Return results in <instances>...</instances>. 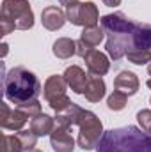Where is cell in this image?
Wrapping results in <instances>:
<instances>
[{
	"mask_svg": "<svg viewBox=\"0 0 151 152\" xmlns=\"http://www.w3.org/2000/svg\"><path fill=\"white\" fill-rule=\"evenodd\" d=\"M96 152H151V134L135 126L109 129L103 133Z\"/></svg>",
	"mask_w": 151,
	"mask_h": 152,
	"instance_id": "cell-1",
	"label": "cell"
},
{
	"mask_svg": "<svg viewBox=\"0 0 151 152\" xmlns=\"http://www.w3.org/2000/svg\"><path fill=\"white\" fill-rule=\"evenodd\" d=\"M4 92L7 101L18 106L21 103L38 99V96L43 92V87L32 71L23 66H16L4 76Z\"/></svg>",
	"mask_w": 151,
	"mask_h": 152,
	"instance_id": "cell-2",
	"label": "cell"
},
{
	"mask_svg": "<svg viewBox=\"0 0 151 152\" xmlns=\"http://www.w3.org/2000/svg\"><path fill=\"white\" fill-rule=\"evenodd\" d=\"M103 124L98 118V115L84 110L78 120V138L76 143L82 151H93L98 147L101 136H103Z\"/></svg>",
	"mask_w": 151,
	"mask_h": 152,
	"instance_id": "cell-3",
	"label": "cell"
},
{
	"mask_svg": "<svg viewBox=\"0 0 151 152\" xmlns=\"http://www.w3.org/2000/svg\"><path fill=\"white\" fill-rule=\"evenodd\" d=\"M0 18L9 20L16 30H29L34 27V11L29 0H4Z\"/></svg>",
	"mask_w": 151,
	"mask_h": 152,
	"instance_id": "cell-4",
	"label": "cell"
},
{
	"mask_svg": "<svg viewBox=\"0 0 151 152\" xmlns=\"http://www.w3.org/2000/svg\"><path fill=\"white\" fill-rule=\"evenodd\" d=\"M66 18L76 27H94L100 21V11L94 2H76L66 7Z\"/></svg>",
	"mask_w": 151,
	"mask_h": 152,
	"instance_id": "cell-5",
	"label": "cell"
},
{
	"mask_svg": "<svg viewBox=\"0 0 151 152\" xmlns=\"http://www.w3.org/2000/svg\"><path fill=\"white\" fill-rule=\"evenodd\" d=\"M133 32V30H132ZM132 32H107V53L114 60H121L126 57V51L132 46Z\"/></svg>",
	"mask_w": 151,
	"mask_h": 152,
	"instance_id": "cell-6",
	"label": "cell"
},
{
	"mask_svg": "<svg viewBox=\"0 0 151 152\" xmlns=\"http://www.w3.org/2000/svg\"><path fill=\"white\" fill-rule=\"evenodd\" d=\"M29 117L21 110H11L7 103H0V126L5 131H21L27 124Z\"/></svg>",
	"mask_w": 151,
	"mask_h": 152,
	"instance_id": "cell-7",
	"label": "cell"
},
{
	"mask_svg": "<svg viewBox=\"0 0 151 152\" xmlns=\"http://www.w3.org/2000/svg\"><path fill=\"white\" fill-rule=\"evenodd\" d=\"M101 27L107 32H132L133 27H135V21H132L124 12L117 11V12H110V14H105L101 16Z\"/></svg>",
	"mask_w": 151,
	"mask_h": 152,
	"instance_id": "cell-8",
	"label": "cell"
},
{
	"mask_svg": "<svg viewBox=\"0 0 151 152\" xmlns=\"http://www.w3.org/2000/svg\"><path fill=\"white\" fill-rule=\"evenodd\" d=\"M84 62L87 66V71L93 76H105L110 69V60L103 51H98L96 48L89 50L84 57Z\"/></svg>",
	"mask_w": 151,
	"mask_h": 152,
	"instance_id": "cell-9",
	"label": "cell"
},
{
	"mask_svg": "<svg viewBox=\"0 0 151 152\" xmlns=\"http://www.w3.org/2000/svg\"><path fill=\"white\" fill-rule=\"evenodd\" d=\"M50 145L55 152H73L75 151V140L71 136V127L57 126L50 134Z\"/></svg>",
	"mask_w": 151,
	"mask_h": 152,
	"instance_id": "cell-10",
	"label": "cell"
},
{
	"mask_svg": "<svg viewBox=\"0 0 151 152\" xmlns=\"http://www.w3.org/2000/svg\"><path fill=\"white\" fill-rule=\"evenodd\" d=\"M128 51H151V25L150 23H135L133 32H132V46H130Z\"/></svg>",
	"mask_w": 151,
	"mask_h": 152,
	"instance_id": "cell-11",
	"label": "cell"
},
{
	"mask_svg": "<svg viewBox=\"0 0 151 152\" xmlns=\"http://www.w3.org/2000/svg\"><path fill=\"white\" fill-rule=\"evenodd\" d=\"M66 21H68L66 12H64L61 7H57V5H48V7H44L43 12H41V23H43V27H44L46 30H50V32H55V30L62 28Z\"/></svg>",
	"mask_w": 151,
	"mask_h": 152,
	"instance_id": "cell-12",
	"label": "cell"
},
{
	"mask_svg": "<svg viewBox=\"0 0 151 152\" xmlns=\"http://www.w3.org/2000/svg\"><path fill=\"white\" fill-rule=\"evenodd\" d=\"M64 78L68 81V87L75 94H84L85 92V87H87V83L91 80V76L87 75L80 66H70V67H66Z\"/></svg>",
	"mask_w": 151,
	"mask_h": 152,
	"instance_id": "cell-13",
	"label": "cell"
},
{
	"mask_svg": "<svg viewBox=\"0 0 151 152\" xmlns=\"http://www.w3.org/2000/svg\"><path fill=\"white\" fill-rule=\"evenodd\" d=\"M66 90H68V81H66L64 75H52L48 76V80L43 85V97L48 103L55 97L66 96Z\"/></svg>",
	"mask_w": 151,
	"mask_h": 152,
	"instance_id": "cell-14",
	"label": "cell"
},
{
	"mask_svg": "<svg viewBox=\"0 0 151 152\" xmlns=\"http://www.w3.org/2000/svg\"><path fill=\"white\" fill-rule=\"evenodd\" d=\"M139 87H141V81H139L137 75L132 73V71H121L114 80V88L123 92V94H126L128 97L135 96L139 92Z\"/></svg>",
	"mask_w": 151,
	"mask_h": 152,
	"instance_id": "cell-15",
	"label": "cell"
},
{
	"mask_svg": "<svg viewBox=\"0 0 151 152\" xmlns=\"http://www.w3.org/2000/svg\"><path fill=\"white\" fill-rule=\"evenodd\" d=\"M105 92H107V85H105L103 78L101 76H91L84 96L89 103H100L105 97Z\"/></svg>",
	"mask_w": 151,
	"mask_h": 152,
	"instance_id": "cell-16",
	"label": "cell"
},
{
	"mask_svg": "<svg viewBox=\"0 0 151 152\" xmlns=\"http://www.w3.org/2000/svg\"><path fill=\"white\" fill-rule=\"evenodd\" d=\"M84 112V108H80L78 104L71 103L66 110L55 113V124L57 126H64V127H73L78 126V120H80V115Z\"/></svg>",
	"mask_w": 151,
	"mask_h": 152,
	"instance_id": "cell-17",
	"label": "cell"
},
{
	"mask_svg": "<svg viewBox=\"0 0 151 152\" xmlns=\"http://www.w3.org/2000/svg\"><path fill=\"white\" fill-rule=\"evenodd\" d=\"M55 129V118L46 113H39L30 120V131H34L38 136H50Z\"/></svg>",
	"mask_w": 151,
	"mask_h": 152,
	"instance_id": "cell-18",
	"label": "cell"
},
{
	"mask_svg": "<svg viewBox=\"0 0 151 152\" xmlns=\"http://www.w3.org/2000/svg\"><path fill=\"white\" fill-rule=\"evenodd\" d=\"M52 51L61 60L71 58L73 55H76V41H73V39H70V37H59L53 42Z\"/></svg>",
	"mask_w": 151,
	"mask_h": 152,
	"instance_id": "cell-19",
	"label": "cell"
},
{
	"mask_svg": "<svg viewBox=\"0 0 151 152\" xmlns=\"http://www.w3.org/2000/svg\"><path fill=\"white\" fill-rule=\"evenodd\" d=\"M105 39V30L103 27L100 25H94V27H85L80 34V41L85 42L89 48H96L101 41Z\"/></svg>",
	"mask_w": 151,
	"mask_h": 152,
	"instance_id": "cell-20",
	"label": "cell"
},
{
	"mask_svg": "<svg viewBox=\"0 0 151 152\" xmlns=\"http://www.w3.org/2000/svg\"><path fill=\"white\" fill-rule=\"evenodd\" d=\"M2 152H27L25 143L18 133L2 136Z\"/></svg>",
	"mask_w": 151,
	"mask_h": 152,
	"instance_id": "cell-21",
	"label": "cell"
},
{
	"mask_svg": "<svg viewBox=\"0 0 151 152\" xmlns=\"http://www.w3.org/2000/svg\"><path fill=\"white\" fill-rule=\"evenodd\" d=\"M126 103H128V96L119 92V90H114L112 94L107 97V108L110 112H121L126 108Z\"/></svg>",
	"mask_w": 151,
	"mask_h": 152,
	"instance_id": "cell-22",
	"label": "cell"
},
{
	"mask_svg": "<svg viewBox=\"0 0 151 152\" xmlns=\"http://www.w3.org/2000/svg\"><path fill=\"white\" fill-rule=\"evenodd\" d=\"M16 108H18V110H21V112L27 115L30 120H32L34 117H38L39 113H43V112H41V103H39L38 99H32V101L21 103V104H18Z\"/></svg>",
	"mask_w": 151,
	"mask_h": 152,
	"instance_id": "cell-23",
	"label": "cell"
},
{
	"mask_svg": "<svg viewBox=\"0 0 151 152\" xmlns=\"http://www.w3.org/2000/svg\"><path fill=\"white\" fill-rule=\"evenodd\" d=\"M128 62L135 64V66H144L151 62V51H128L126 53Z\"/></svg>",
	"mask_w": 151,
	"mask_h": 152,
	"instance_id": "cell-24",
	"label": "cell"
},
{
	"mask_svg": "<svg viewBox=\"0 0 151 152\" xmlns=\"http://www.w3.org/2000/svg\"><path fill=\"white\" fill-rule=\"evenodd\" d=\"M137 122L142 131L151 134V110H139L137 112Z\"/></svg>",
	"mask_w": 151,
	"mask_h": 152,
	"instance_id": "cell-25",
	"label": "cell"
},
{
	"mask_svg": "<svg viewBox=\"0 0 151 152\" xmlns=\"http://www.w3.org/2000/svg\"><path fill=\"white\" fill-rule=\"evenodd\" d=\"M48 104H50V108H52L55 113H59V112L66 110V108L71 104V99H70L68 96H61V97H55V99L48 101Z\"/></svg>",
	"mask_w": 151,
	"mask_h": 152,
	"instance_id": "cell-26",
	"label": "cell"
},
{
	"mask_svg": "<svg viewBox=\"0 0 151 152\" xmlns=\"http://www.w3.org/2000/svg\"><path fill=\"white\" fill-rule=\"evenodd\" d=\"M89 50H93V48H89V46H87L85 42H82L80 39L76 41V55H78V57H84Z\"/></svg>",
	"mask_w": 151,
	"mask_h": 152,
	"instance_id": "cell-27",
	"label": "cell"
},
{
	"mask_svg": "<svg viewBox=\"0 0 151 152\" xmlns=\"http://www.w3.org/2000/svg\"><path fill=\"white\" fill-rule=\"evenodd\" d=\"M107 7H117L119 4H121V0H101Z\"/></svg>",
	"mask_w": 151,
	"mask_h": 152,
	"instance_id": "cell-28",
	"label": "cell"
},
{
	"mask_svg": "<svg viewBox=\"0 0 151 152\" xmlns=\"http://www.w3.org/2000/svg\"><path fill=\"white\" fill-rule=\"evenodd\" d=\"M61 2V5H66V7H70V5H73L76 2H80V0H59Z\"/></svg>",
	"mask_w": 151,
	"mask_h": 152,
	"instance_id": "cell-29",
	"label": "cell"
},
{
	"mask_svg": "<svg viewBox=\"0 0 151 152\" xmlns=\"http://www.w3.org/2000/svg\"><path fill=\"white\" fill-rule=\"evenodd\" d=\"M2 48H4V50H2V55H4V57H5V55H7V44H5V42H4V44H2Z\"/></svg>",
	"mask_w": 151,
	"mask_h": 152,
	"instance_id": "cell-30",
	"label": "cell"
},
{
	"mask_svg": "<svg viewBox=\"0 0 151 152\" xmlns=\"http://www.w3.org/2000/svg\"><path fill=\"white\" fill-rule=\"evenodd\" d=\"M146 85H148V87H150V88H151V76H150V78H148V81H146Z\"/></svg>",
	"mask_w": 151,
	"mask_h": 152,
	"instance_id": "cell-31",
	"label": "cell"
},
{
	"mask_svg": "<svg viewBox=\"0 0 151 152\" xmlns=\"http://www.w3.org/2000/svg\"><path fill=\"white\" fill-rule=\"evenodd\" d=\"M29 152H43V151H39V149H32V151H29Z\"/></svg>",
	"mask_w": 151,
	"mask_h": 152,
	"instance_id": "cell-32",
	"label": "cell"
},
{
	"mask_svg": "<svg viewBox=\"0 0 151 152\" xmlns=\"http://www.w3.org/2000/svg\"><path fill=\"white\" fill-rule=\"evenodd\" d=\"M148 73H150V76H151V64L148 66Z\"/></svg>",
	"mask_w": 151,
	"mask_h": 152,
	"instance_id": "cell-33",
	"label": "cell"
},
{
	"mask_svg": "<svg viewBox=\"0 0 151 152\" xmlns=\"http://www.w3.org/2000/svg\"><path fill=\"white\" fill-rule=\"evenodd\" d=\"M150 104H151V97H150Z\"/></svg>",
	"mask_w": 151,
	"mask_h": 152,
	"instance_id": "cell-34",
	"label": "cell"
}]
</instances>
